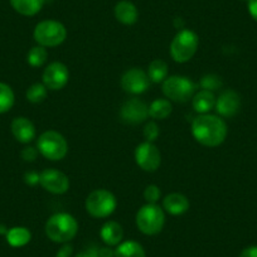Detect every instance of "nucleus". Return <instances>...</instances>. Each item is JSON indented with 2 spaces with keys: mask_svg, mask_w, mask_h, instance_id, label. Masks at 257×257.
<instances>
[{
  "mask_svg": "<svg viewBox=\"0 0 257 257\" xmlns=\"http://www.w3.org/2000/svg\"><path fill=\"white\" fill-rule=\"evenodd\" d=\"M77 221L68 213H57L47 221L46 233L49 239L58 243H66L77 234Z\"/></svg>",
  "mask_w": 257,
  "mask_h": 257,
  "instance_id": "2",
  "label": "nucleus"
},
{
  "mask_svg": "<svg viewBox=\"0 0 257 257\" xmlns=\"http://www.w3.org/2000/svg\"><path fill=\"white\" fill-rule=\"evenodd\" d=\"M98 257H115V251L110 249L108 247H102L98 249Z\"/></svg>",
  "mask_w": 257,
  "mask_h": 257,
  "instance_id": "37",
  "label": "nucleus"
},
{
  "mask_svg": "<svg viewBox=\"0 0 257 257\" xmlns=\"http://www.w3.org/2000/svg\"><path fill=\"white\" fill-rule=\"evenodd\" d=\"M216 111L223 117H232L236 115L241 107V98L233 90H227L219 95L216 100Z\"/></svg>",
  "mask_w": 257,
  "mask_h": 257,
  "instance_id": "14",
  "label": "nucleus"
},
{
  "mask_svg": "<svg viewBox=\"0 0 257 257\" xmlns=\"http://www.w3.org/2000/svg\"><path fill=\"white\" fill-rule=\"evenodd\" d=\"M163 204L168 213L173 214V216H179L189 209V201L187 199V197L179 194V193H172L165 197Z\"/></svg>",
  "mask_w": 257,
  "mask_h": 257,
  "instance_id": "17",
  "label": "nucleus"
},
{
  "mask_svg": "<svg viewBox=\"0 0 257 257\" xmlns=\"http://www.w3.org/2000/svg\"><path fill=\"white\" fill-rule=\"evenodd\" d=\"M47 51L44 47L37 46L33 47L28 52V62L32 67H41L42 64L47 61Z\"/></svg>",
  "mask_w": 257,
  "mask_h": 257,
  "instance_id": "26",
  "label": "nucleus"
},
{
  "mask_svg": "<svg viewBox=\"0 0 257 257\" xmlns=\"http://www.w3.org/2000/svg\"><path fill=\"white\" fill-rule=\"evenodd\" d=\"M135 160H137L138 165L145 172H155L160 167L162 155H160L159 149L155 145L147 142L137 148Z\"/></svg>",
  "mask_w": 257,
  "mask_h": 257,
  "instance_id": "9",
  "label": "nucleus"
},
{
  "mask_svg": "<svg viewBox=\"0 0 257 257\" xmlns=\"http://www.w3.org/2000/svg\"><path fill=\"white\" fill-rule=\"evenodd\" d=\"M22 157H23V159L27 160V162H33L37 157L36 149H33V148H26V149L22 152Z\"/></svg>",
  "mask_w": 257,
  "mask_h": 257,
  "instance_id": "31",
  "label": "nucleus"
},
{
  "mask_svg": "<svg viewBox=\"0 0 257 257\" xmlns=\"http://www.w3.org/2000/svg\"><path fill=\"white\" fill-rule=\"evenodd\" d=\"M198 36L189 29H183L174 37L170 46V54L178 63L188 62L198 48Z\"/></svg>",
  "mask_w": 257,
  "mask_h": 257,
  "instance_id": "3",
  "label": "nucleus"
},
{
  "mask_svg": "<svg viewBox=\"0 0 257 257\" xmlns=\"http://www.w3.org/2000/svg\"><path fill=\"white\" fill-rule=\"evenodd\" d=\"M14 105V92L11 86L0 82V113L11 110Z\"/></svg>",
  "mask_w": 257,
  "mask_h": 257,
  "instance_id": "25",
  "label": "nucleus"
},
{
  "mask_svg": "<svg viewBox=\"0 0 257 257\" xmlns=\"http://www.w3.org/2000/svg\"><path fill=\"white\" fill-rule=\"evenodd\" d=\"M120 115L123 122L130 123V125H138L147 120L148 115H149V107L139 98H132L123 103Z\"/></svg>",
  "mask_w": 257,
  "mask_h": 257,
  "instance_id": "12",
  "label": "nucleus"
},
{
  "mask_svg": "<svg viewBox=\"0 0 257 257\" xmlns=\"http://www.w3.org/2000/svg\"><path fill=\"white\" fill-rule=\"evenodd\" d=\"M38 150L47 159L61 160L67 155L68 144L59 133L49 130L39 137Z\"/></svg>",
  "mask_w": 257,
  "mask_h": 257,
  "instance_id": "6",
  "label": "nucleus"
},
{
  "mask_svg": "<svg viewBox=\"0 0 257 257\" xmlns=\"http://www.w3.org/2000/svg\"><path fill=\"white\" fill-rule=\"evenodd\" d=\"M193 137L199 144L214 148L221 145L227 137V125L218 116L203 115L194 118L192 123Z\"/></svg>",
  "mask_w": 257,
  "mask_h": 257,
  "instance_id": "1",
  "label": "nucleus"
},
{
  "mask_svg": "<svg viewBox=\"0 0 257 257\" xmlns=\"http://www.w3.org/2000/svg\"><path fill=\"white\" fill-rule=\"evenodd\" d=\"M163 92L174 102H187L196 92V85L187 77L173 76L164 81Z\"/></svg>",
  "mask_w": 257,
  "mask_h": 257,
  "instance_id": "8",
  "label": "nucleus"
},
{
  "mask_svg": "<svg viewBox=\"0 0 257 257\" xmlns=\"http://www.w3.org/2000/svg\"><path fill=\"white\" fill-rule=\"evenodd\" d=\"M239 257H257V246H249L244 248Z\"/></svg>",
  "mask_w": 257,
  "mask_h": 257,
  "instance_id": "34",
  "label": "nucleus"
},
{
  "mask_svg": "<svg viewBox=\"0 0 257 257\" xmlns=\"http://www.w3.org/2000/svg\"><path fill=\"white\" fill-rule=\"evenodd\" d=\"M122 236V227L117 222H106L102 226V228H101V238L108 246H115V244L120 243Z\"/></svg>",
  "mask_w": 257,
  "mask_h": 257,
  "instance_id": "18",
  "label": "nucleus"
},
{
  "mask_svg": "<svg viewBox=\"0 0 257 257\" xmlns=\"http://www.w3.org/2000/svg\"><path fill=\"white\" fill-rule=\"evenodd\" d=\"M70 72L68 68L61 62H53L44 70L43 85L49 90H61L67 85Z\"/></svg>",
  "mask_w": 257,
  "mask_h": 257,
  "instance_id": "11",
  "label": "nucleus"
},
{
  "mask_svg": "<svg viewBox=\"0 0 257 257\" xmlns=\"http://www.w3.org/2000/svg\"><path fill=\"white\" fill-rule=\"evenodd\" d=\"M12 133L19 143L28 144L36 137V127L27 117H17L12 122Z\"/></svg>",
  "mask_w": 257,
  "mask_h": 257,
  "instance_id": "15",
  "label": "nucleus"
},
{
  "mask_svg": "<svg viewBox=\"0 0 257 257\" xmlns=\"http://www.w3.org/2000/svg\"><path fill=\"white\" fill-rule=\"evenodd\" d=\"M72 246H70V244H64V246L57 252L56 257H70L71 254H72Z\"/></svg>",
  "mask_w": 257,
  "mask_h": 257,
  "instance_id": "32",
  "label": "nucleus"
},
{
  "mask_svg": "<svg viewBox=\"0 0 257 257\" xmlns=\"http://www.w3.org/2000/svg\"><path fill=\"white\" fill-rule=\"evenodd\" d=\"M34 39L42 47H57L67 37V31L57 21H43L34 29Z\"/></svg>",
  "mask_w": 257,
  "mask_h": 257,
  "instance_id": "4",
  "label": "nucleus"
},
{
  "mask_svg": "<svg viewBox=\"0 0 257 257\" xmlns=\"http://www.w3.org/2000/svg\"><path fill=\"white\" fill-rule=\"evenodd\" d=\"M116 208V198L108 190H93L86 199V209L96 218H105L113 213Z\"/></svg>",
  "mask_w": 257,
  "mask_h": 257,
  "instance_id": "7",
  "label": "nucleus"
},
{
  "mask_svg": "<svg viewBox=\"0 0 257 257\" xmlns=\"http://www.w3.org/2000/svg\"><path fill=\"white\" fill-rule=\"evenodd\" d=\"M214 106H216V97L211 91L202 90L193 97V107L199 113L209 112Z\"/></svg>",
  "mask_w": 257,
  "mask_h": 257,
  "instance_id": "19",
  "label": "nucleus"
},
{
  "mask_svg": "<svg viewBox=\"0 0 257 257\" xmlns=\"http://www.w3.org/2000/svg\"><path fill=\"white\" fill-rule=\"evenodd\" d=\"M7 228H6V226H2V224H0V234H7Z\"/></svg>",
  "mask_w": 257,
  "mask_h": 257,
  "instance_id": "38",
  "label": "nucleus"
},
{
  "mask_svg": "<svg viewBox=\"0 0 257 257\" xmlns=\"http://www.w3.org/2000/svg\"><path fill=\"white\" fill-rule=\"evenodd\" d=\"M172 112V103L169 100H155L152 105L149 106V116L157 120L168 117Z\"/></svg>",
  "mask_w": 257,
  "mask_h": 257,
  "instance_id": "23",
  "label": "nucleus"
},
{
  "mask_svg": "<svg viewBox=\"0 0 257 257\" xmlns=\"http://www.w3.org/2000/svg\"><path fill=\"white\" fill-rule=\"evenodd\" d=\"M32 234L26 227H13L7 232V241L12 247H23L31 241Z\"/></svg>",
  "mask_w": 257,
  "mask_h": 257,
  "instance_id": "21",
  "label": "nucleus"
},
{
  "mask_svg": "<svg viewBox=\"0 0 257 257\" xmlns=\"http://www.w3.org/2000/svg\"><path fill=\"white\" fill-rule=\"evenodd\" d=\"M148 76L153 82H162L168 76V66L162 59H155L150 63Z\"/></svg>",
  "mask_w": 257,
  "mask_h": 257,
  "instance_id": "24",
  "label": "nucleus"
},
{
  "mask_svg": "<svg viewBox=\"0 0 257 257\" xmlns=\"http://www.w3.org/2000/svg\"><path fill=\"white\" fill-rule=\"evenodd\" d=\"M115 257H145V251L138 242L126 241L115 249Z\"/></svg>",
  "mask_w": 257,
  "mask_h": 257,
  "instance_id": "22",
  "label": "nucleus"
},
{
  "mask_svg": "<svg viewBox=\"0 0 257 257\" xmlns=\"http://www.w3.org/2000/svg\"><path fill=\"white\" fill-rule=\"evenodd\" d=\"M201 86L203 90H207V91H216L218 90L219 87L222 86V81L221 78L218 77V76L216 75H207L204 76L203 78H202L201 81Z\"/></svg>",
  "mask_w": 257,
  "mask_h": 257,
  "instance_id": "28",
  "label": "nucleus"
},
{
  "mask_svg": "<svg viewBox=\"0 0 257 257\" xmlns=\"http://www.w3.org/2000/svg\"><path fill=\"white\" fill-rule=\"evenodd\" d=\"M248 12H249V16L257 22V0H248Z\"/></svg>",
  "mask_w": 257,
  "mask_h": 257,
  "instance_id": "35",
  "label": "nucleus"
},
{
  "mask_svg": "<svg viewBox=\"0 0 257 257\" xmlns=\"http://www.w3.org/2000/svg\"><path fill=\"white\" fill-rule=\"evenodd\" d=\"M76 257H98V249L95 247H90L86 251L80 252Z\"/></svg>",
  "mask_w": 257,
  "mask_h": 257,
  "instance_id": "33",
  "label": "nucleus"
},
{
  "mask_svg": "<svg viewBox=\"0 0 257 257\" xmlns=\"http://www.w3.org/2000/svg\"><path fill=\"white\" fill-rule=\"evenodd\" d=\"M26 182L28 183V184H31V185L37 184V183L39 182V175L37 174V173H32V172L27 173V174H26Z\"/></svg>",
  "mask_w": 257,
  "mask_h": 257,
  "instance_id": "36",
  "label": "nucleus"
},
{
  "mask_svg": "<svg viewBox=\"0 0 257 257\" xmlns=\"http://www.w3.org/2000/svg\"><path fill=\"white\" fill-rule=\"evenodd\" d=\"M159 135V127L155 122H149L144 128V137L147 138V140L149 143L154 142L155 139L158 138Z\"/></svg>",
  "mask_w": 257,
  "mask_h": 257,
  "instance_id": "30",
  "label": "nucleus"
},
{
  "mask_svg": "<svg viewBox=\"0 0 257 257\" xmlns=\"http://www.w3.org/2000/svg\"><path fill=\"white\" fill-rule=\"evenodd\" d=\"M149 85V76L140 68H132V70L126 71L121 78V86H122L123 91L133 93V95L145 92Z\"/></svg>",
  "mask_w": 257,
  "mask_h": 257,
  "instance_id": "10",
  "label": "nucleus"
},
{
  "mask_svg": "<svg viewBox=\"0 0 257 257\" xmlns=\"http://www.w3.org/2000/svg\"><path fill=\"white\" fill-rule=\"evenodd\" d=\"M144 197L147 199L148 203L150 204H155L160 198V190L157 185H148L145 188L144 192Z\"/></svg>",
  "mask_w": 257,
  "mask_h": 257,
  "instance_id": "29",
  "label": "nucleus"
},
{
  "mask_svg": "<svg viewBox=\"0 0 257 257\" xmlns=\"http://www.w3.org/2000/svg\"><path fill=\"white\" fill-rule=\"evenodd\" d=\"M115 17L120 23L125 24V26H132V24L137 23L139 13H138L137 7L132 2L122 0V2L116 4Z\"/></svg>",
  "mask_w": 257,
  "mask_h": 257,
  "instance_id": "16",
  "label": "nucleus"
},
{
  "mask_svg": "<svg viewBox=\"0 0 257 257\" xmlns=\"http://www.w3.org/2000/svg\"><path fill=\"white\" fill-rule=\"evenodd\" d=\"M165 216L163 209L157 204L148 203L142 207L137 214L138 228L148 236H154L163 229Z\"/></svg>",
  "mask_w": 257,
  "mask_h": 257,
  "instance_id": "5",
  "label": "nucleus"
},
{
  "mask_svg": "<svg viewBox=\"0 0 257 257\" xmlns=\"http://www.w3.org/2000/svg\"><path fill=\"white\" fill-rule=\"evenodd\" d=\"M39 183L42 187L53 194H63L70 188V180L67 175L54 169H47L39 175Z\"/></svg>",
  "mask_w": 257,
  "mask_h": 257,
  "instance_id": "13",
  "label": "nucleus"
},
{
  "mask_svg": "<svg viewBox=\"0 0 257 257\" xmlns=\"http://www.w3.org/2000/svg\"><path fill=\"white\" fill-rule=\"evenodd\" d=\"M47 87L42 83H34L27 91V98L33 103H39L46 98Z\"/></svg>",
  "mask_w": 257,
  "mask_h": 257,
  "instance_id": "27",
  "label": "nucleus"
},
{
  "mask_svg": "<svg viewBox=\"0 0 257 257\" xmlns=\"http://www.w3.org/2000/svg\"><path fill=\"white\" fill-rule=\"evenodd\" d=\"M11 4L16 12L26 17H33L43 8L44 0H11Z\"/></svg>",
  "mask_w": 257,
  "mask_h": 257,
  "instance_id": "20",
  "label": "nucleus"
}]
</instances>
